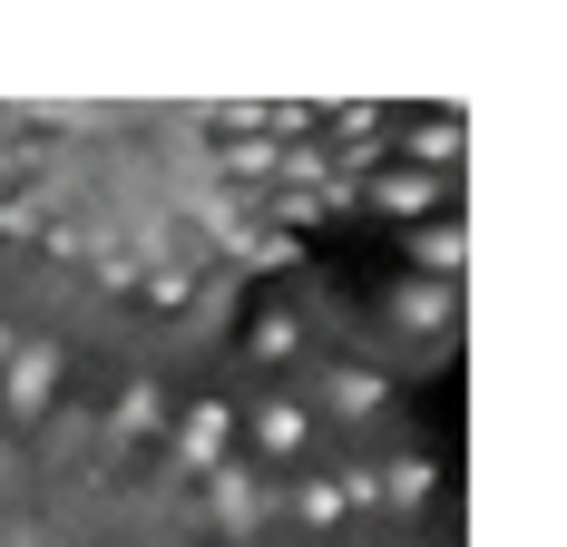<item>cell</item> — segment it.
<instances>
[{"mask_svg": "<svg viewBox=\"0 0 567 547\" xmlns=\"http://www.w3.org/2000/svg\"><path fill=\"white\" fill-rule=\"evenodd\" d=\"M157 431H167V391H157V382H127V391H117V411H109V450L157 440Z\"/></svg>", "mask_w": 567, "mask_h": 547, "instance_id": "9c48e42d", "label": "cell"}, {"mask_svg": "<svg viewBox=\"0 0 567 547\" xmlns=\"http://www.w3.org/2000/svg\"><path fill=\"white\" fill-rule=\"evenodd\" d=\"M460 265H470V235H460V216L441 225H411V274H421V283H460Z\"/></svg>", "mask_w": 567, "mask_h": 547, "instance_id": "52a82bcc", "label": "cell"}, {"mask_svg": "<svg viewBox=\"0 0 567 547\" xmlns=\"http://www.w3.org/2000/svg\"><path fill=\"white\" fill-rule=\"evenodd\" d=\"M167 450H176V469H196V479L226 469L235 460V411L226 401H186V411L167 421Z\"/></svg>", "mask_w": 567, "mask_h": 547, "instance_id": "6da1fadb", "label": "cell"}, {"mask_svg": "<svg viewBox=\"0 0 567 547\" xmlns=\"http://www.w3.org/2000/svg\"><path fill=\"white\" fill-rule=\"evenodd\" d=\"M226 166H235V176H265V166H284V147H275V137H235Z\"/></svg>", "mask_w": 567, "mask_h": 547, "instance_id": "5bb4252c", "label": "cell"}, {"mask_svg": "<svg viewBox=\"0 0 567 547\" xmlns=\"http://www.w3.org/2000/svg\"><path fill=\"white\" fill-rule=\"evenodd\" d=\"M382 313H392L401 332H421V342H431V332L460 323V283H421V274H401L392 293H382Z\"/></svg>", "mask_w": 567, "mask_h": 547, "instance_id": "5b68a950", "label": "cell"}, {"mask_svg": "<svg viewBox=\"0 0 567 547\" xmlns=\"http://www.w3.org/2000/svg\"><path fill=\"white\" fill-rule=\"evenodd\" d=\"M59 342H20L10 362H0V421H40L50 411V391H59Z\"/></svg>", "mask_w": 567, "mask_h": 547, "instance_id": "7a4b0ae2", "label": "cell"}, {"mask_svg": "<svg viewBox=\"0 0 567 547\" xmlns=\"http://www.w3.org/2000/svg\"><path fill=\"white\" fill-rule=\"evenodd\" d=\"M451 196V176H421V166H392V176H372V206L382 216H411V225H431V206Z\"/></svg>", "mask_w": 567, "mask_h": 547, "instance_id": "ba28073f", "label": "cell"}, {"mask_svg": "<svg viewBox=\"0 0 567 547\" xmlns=\"http://www.w3.org/2000/svg\"><path fill=\"white\" fill-rule=\"evenodd\" d=\"M293 518H303L313 538H333V528H342V489H333V479H303V489H293Z\"/></svg>", "mask_w": 567, "mask_h": 547, "instance_id": "8fae6325", "label": "cell"}, {"mask_svg": "<svg viewBox=\"0 0 567 547\" xmlns=\"http://www.w3.org/2000/svg\"><path fill=\"white\" fill-rule=\"evenodd\" d=\"M293 342H303V323H293V313H265V323H255V362H284Z\"/></svg>", "mask_w": 567, "mask_h": 547, "instance_id": "4fadbf2b", "label": "cell"}, {"mask_svg": "<svg viewBox=\"0 0 567 547\" xmlns=\"http://www.w3.org/2000/svg\"><path fill=\"white\" fill-rule=\"evenodd\" d=\"M206 518H226V538H265V489H255L245 450H235L226 469H206Z\"/></svg>", "mask_w": 567, "mask_h": 547, "instance_id": "277c9868", "label": "cell"}, {"mask_svg": "<svg viewBox=\"0 0 567 547\" xmlns=\"http://www.w3.org/2000/svg\"><path fill=\"white\" fill-rule=\"evenodd\" d=\"M342 508H382V469H372V460H342Z\"/></svg>", "mask_w": 567, "mask_h": 547, "instance_id": "7c38bea8", "label": "cell"}, {"mask_svg": "<svg viewBox=\"0 0 567 547\" xmlns=\"http://www.w3.org/2000/svg\"><path fill=\"white\" fill-rule=\"evenodd\" d=\"M460 147H470V127H460V117H441V109L401 127V157L421 166V176H451V166H460Z\"/></svg>", "mask_w": 567, "mask_h": 547, "instance_id": "8992f818", "label": "cell"}, {"mask_svg": "<svg viewBox=\"0 0 567 547\" xmlns=\"http://www.w3.org/2000/svg\"><path fill=\"white\" fill-rule=\"evenodd\" d=\"M186 293H196V283H186V274H176V265H157V274H147V303H157V313H176Z\"/></svg>", "mask_w": 567, "mask_h": 547, "instance_id": "9a60e30c", "label": "cell"}, {"mask_svg": "<svg viewBox=\"0 0 567 547\" xmlns=\"http://www.w3.org/2000/svg\"><path fill=\"white\" fill-rule=\"evenodd\" d=\"M10 352H20V332H10V323H0V362H10Z\"/></svg>", "mask_w": 567, "mask_h": 547, "instance_id": "e0dca14e", "label": "cell"}, {"mask_svg": "<svg viewBox=\"0 0 567 547\" xmlns=\"http://www.w3.org/2000/svg\"><path fill=\"white\" fill-rule=\"evenodd\" d=\"M30 225H40V196H10L0 206V235H30Z\"/></svg>", "mask_w": 567, "mask_h": 547, "instance_id": "2e32d148", "label": "cell"}, {"mask_svg": "<svg viewBox=\"0 0 567 547\" xmlns=\"http://www.w3.org/2000/svg\"><path fill=\"white\" fill-rule=\"evenodd\" d=\"M235 431L255 440V460H303L313 450V401H293V391H275V401H255V421H235Z\"/></svg>", "mask_w": 567, "mask_h": 547, "instance_id": "3957f363", "label": "cell"}, {"mask_svg": "<svg viewBox=\"0 0 567 547\" xmlns=\"http://www.w3.org/2000/svg\"><path fill=\"white\" fill-rule=\"evenodd\" d=\"M323 401H333L342 421H362V411H382V372H362V362H342L333 382H323Z\"/></svg>", "mask_w": 567, "mask_h": 547, "instance_id": "30bf717a", "label": "cell"}]
</instances>
